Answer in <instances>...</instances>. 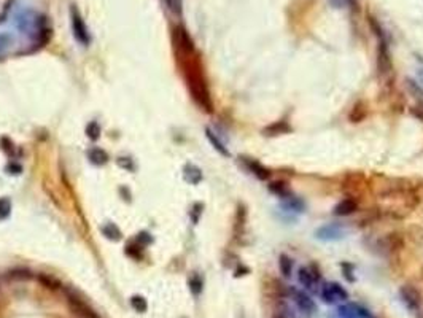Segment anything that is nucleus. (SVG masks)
<instances>
[{
  "label": "nucleus",
  "mask_w": 423,
  "mask_h": 318,
  "mask_svg": "<svg viewBox=\"0 0 423 318\" xmlns=\"http://www.w3.org/2000/svg\"><path fill=\"white\" fill-rule=\"evenodd\" d=\"M190 289H191V293L194 294V296H199L200 293H202V288H204V280L200 279V277L197 275V274H194L191 279H190Z\"/></svg>",
  "instance_id": "nucleus-25"
},
{
  "label": "nucleus",
  "mask_w": 423,
  "mask_h": 318,
  "mask_svg": "<svg viewBox=\"0 0 423 318\" xmlns=\"http://www.w3.org/2000/svg\"><path fill=\"white\" fill-rule=\"evenodd\" d=\"M315 237L323 242H334L345 237V228L340 223H328L315 231Z\"/></svg>",
  "instance_id": "nucleus-8"
},
{
  "label": "nucleus",
  "mask_w": 423,
  "mask_h": 318,
  "mask_svg": "<svg viewBox=\"0 0 423 318\" xmlns=\"http://www.w3.org/2000/svg\"><path fill=\"white\" fill-rule=\"evenodd\" d=\"M279 267H280V272L285 279H290L293 275V267H294V262L288 255H280L279 258Z\"/></svg>",
  "instance_id": "nucleus-19"
},
{
  "label": "nucleus",
  "mask_w": 423,
  "mask_h": 318,
  "mask_svg": "<svg viewBox=\"0 0 423 318\" xmlns=\"http://www.w3.org/2000/svg\"><path fill=\"white\" fill-rule=\"evenodd\" d=\"M185 77H186L188 89L191 92L193 100L202 108L204 112L210 113L213 110V102H212V96L209 91V85H207V81L204 78L202 70H200L196 64L186 65Z\"/></svg>",
  "instance_id": "nucleus-1"
},
{
  "label": "nucleus",
  "mask_w": 423,
  "mask_h": 318,
  "mask_svg": "<svg viewBox=\"0 0 423 318\" xmlns=\"http://www.w3.org/2000/svg\"><path fill=\"white\" fill-rule=\"evenodd\" d=\"M70 19H72L73 35H75V38H77L83 46H88V45L91 43L89 30H88V27H86L82 15H80V11L75 8V5H73L72 8H70Z\"/></svg>",
  "instance_id": "nucleus-6"
},
{
  "label": "nucleus",
  "mask_w": 423,
  "mask_h": 318,
  "mask_svg": "<svg viewBox=\"0 0 423 318\" xmlns=\"http://www.w3.org/2000/svg\"><path fill=\"white\" fill-rule=\"evenodd\" d=\"M355 115H358L357 119H355V123H361V121L367 116V105H366V102L360 100V102H357V104L353 105V108L350 110V113H348V118L352 119Z\"/></svg>",
  "instance_id": "nucleus-21"
},
{
  "label": "nucleus",
  "mask_w": 423,
  "mask_h": 318,
  "mask_svg": "<svg viewBox=\"0 0 423 318\" xmlns=\"http://www.w3.org/2000/svg\"><path fill=\"white\" fill-rule=\"evenodd\" d=\"M320 297L323 299L326 304H339V302H345L348 299V293L347 289L340 285V283L336 282H328L323 287L320 288Z\"/></svg>",
  "instance_id": "nucleus-3"
},
{
  "label": "nucleus",
  "mask_w": 423,
  "mask_h": 318,
  "mask_svg": "<svg viewBox=\"0 0 423 318\" xmlns=\"http://www.w3.org/2000/svg\"><path fill=\"white\" fill-rule=\"evenodd\" d=\"M6 277H8L10 280H29V279H32V274L28 269L18 267V269L10 270V272L6 274Z\"/></svg>",
  "instance_id": "nucleus-23"
},
{
  "label": "nucleus",
  "mask_w": 423,
  "mask_h": 318,
  "mask_svg": "<svg viewBox=\"0 0 423 318\" xmlns=\"http://www.w3.org/2000/svg\"><path fill=\"white\" fill-rule=\"evenodd\" d=\"M411 113L414 115L415 118H419L420 121H423V104L422 105H415L411 108Z\"/></svg>",
  "instance_id": "nucleus-34"
},
{
  "label": "nucleus",
  "mask_w": 423,
  "mask_h": 318,
  "mask_svg": "<svg viewBox=\"0 0 423 318\" xmlns=\"http://www.w3.org/2000/svg\"><path fill=\"white\" fill-rule=\"evenodd\" d=\"M11 43V37L8 33H0V56L5 53V50L8 48V45Z\"/></svg>",
  "instance_id": "nucleus-30"
},
{
  "label": "nucleus",
  "mask_w": 423,
  "mask_h": 318,
  "mask_svg": "<svg viewBox=\"0 0 423 318\" xmlns=\"http://www.w3.org/2000/svg\"><path fill=\"white\" fill-rule=\"evenodd\" d=\"M406 86H407L409 92H411V96H414L417 100H422V102H423V86L420 83L407 78L406 80Z\"/></svg>",
  "instance_id": "nucleus-22"
},
{
  "label": "nucleus",
  "mask_w": 423,
  "mask_h": 318,
  "mask_svg": "<svg viewBox=\"0 0 423 318\" xmlns=\"http://www.w3.org/2000/svg\"><path fill=\"white\" fill-rule=\"evenodd\" d=\"M331 2L336 5V6H350V8H353V6H357V0H331Z\"/></svg>",
  "instance_id": "nucleus-32"
},
{
  "label": "nucleus",
  "mask_w": 423,
  "mask_h": 318,
  "mask_svg": "<svg viewBox=\"0 0 423 318\" xmlns=\"http://www.w3.org/2000/svg\"><path fill=\"white\" fill-rule=\"evenodd\" d=\"M267 189H269L272 194L277 196L279 199H285V198H288V196L293 194L291 189H290V186H288V183H286V181H283V180L271 181V183L267 185Z\"/></svg>",
  "instance_id": "nucleus-16"
},
{
  "label": "nucleus",
  "mask_w": 423,
  "mask_h": 318,
  "mask_svg": "<svg viewBox=\"0 0 423 318\" xmlns=\"http://www.w3.org/2000/svg\"><path fill=\"white\" fill-rule=\"evenodd\" d=\"M282 208H283L285 212H290V213H304L306 204L302 199L291 194V196H288V198L282 199Z\"/></svg>",
  "instance_id": "nucleus-14"
},
{
  "label": "nucleus",
  "mask_w": 423,
  "mask_h": 318,
  "mask_svg": "<svg viewBox=\"0 0 423 318\" xmlns=\"http://www.w3.org/2000/svg\"><path fill=\"white\" fill-rule=\"evenodd\" d=\"M86 135L91 140H97L100 137V126L97 124V121H91V123L86 126Z\"/></svg>",
  "instance_id": "nucleus-28"
},
{
  "label": "nucleus",
  "mask_w": 423,
  "mask_h": 318,
  "mask_svg": "<svg viewBox=\"0 0 423 318\" xmlns=\"http://www.w3.org/2000/svg\"><path fill=\"white\" fill-rule=\"evenodd\" d=\"M290 294H291V299L293 302L296 304L298 310L306 317H310L317 312V304L313 302V299L309 296L306 291H301V289L296 288H291L290 289Z\"/></svg>",
  "instance_id": "nucleus-7"
},
{
  "label": "nucleus",
  "mask_w": 423,
  "mask_h": 318,
  "mask_svg": "<svg viewBox=\"0 0 423 318\" xmlns=\"http://www.w3.org/2000/svg\"><path fill=\"white\" fill-rule=\"evenodd\" d=\"M399 297L402 304L411 310V312H417L422 306V293L414 285H404L399 288Z\"/></svg>",
  "instance_id": "nucleus-9"
},
{
  "label": "nucleus",
  "mask_w": 423,
  "mask_h": 318,
  "mask_svg": "<svg viewBox=\"0 0 423 318\" xmlns=\"http://www.w3.org/2000/svg\"><path fill=\"white\" fill-rule=\"evenodd\" d=\"M320 270L315 264L310 266H302L298 269V280L302 287L309 291H315L318 288V283H320Z\"/></svg>",
  "instance_id": "nucleus-5"
},
{
  "label": "nucleus",
  "mask_w": 423,
  "mask_h": 318,
  "mask_svg": "<svg viewBox=\"0 0 423 318\" xmlns=\"http://www.w3.org/2000/svg\"><path fill=\"white\" fill-rule=\"evenodd\" d=\"M274 318H286V317H285L283 312H275V314H274Z\"/></svg>",
  "instance_id": "nucleus-38"
},
{
  "label": "nucleus",
  "mask_w": 423,
  "mask_h": 318,
  "mask_svg": "<svg viewBox=\"0 0 423 318\" xmlns=\"http://www.w3.org/2000/svg\"><path fill=\"white\" fill-rule=\"evenodd\" d=\"M422 279H423V267H422Z\"/></svg>",
  "instance_id": "nucleus-39"
},
{
  "label": "nucleus",
  "mask_w": 423,
  "mask_h": 318,
  "mask_svg": "<svg viewBox=\"0 0 423 318\" xmlns=\"http://www.w3.org/2000/svg\"><path fill=\"white\" fill-rule=\"evenodd\" d=\"M131 306L137 310V312L143 314L146 312V309H148V302H146V299L143 296H132L131 297Z\"/></svg>",
  "instance_id": "nucleus-26"
},
{
  "label": "nucleus",
  "mask_w": 423,
  "mask_h": 318,
  "mask_svg": "<svg viewBox=\"0 0 423 318\" xmlns=\"http://www.w3.org/2000/svg\"><path fill=\"white\" fill-rule=\"evenodd\" d=\"M8 171H15V173H21V166H16V164H11V166H8Z\"/></svg>",
  "instance_id": "nucleus-37"
},
{
  "label": "nucleus",
  "mask_w": 423,
  "mask_h": 318,
  "mask_svg": "<svg viewBox=\"0 0 423 318\" xmlns=\"http://www.w3.org/2000/svg\"><path fill=\"white\" fill-rule=\"evenodd\" d=\"M205 137H207V140L210 142V145L215 148V150H217V151L221 154V156H225V158H229V156H231V153H229V150H227V146L220 140V137L210 129V127H205Z\"/></svg>",
  "instance_id": "nucleus-15"
},
{
  "label": "nucleus",
  "mask_w": 423,
  "mask_h": 318,
  "mask_svg": "<svg viewBox=\"0 0 423 318\" xmlns=\"http://www.w3.org/2000/svg\"><path fill=\"white\" fill-rule=\"evenodd\" d=\"M11 212V202L10 199L2 198L0 199V220H5Z\"/></svg>",
  "instance_id": "nucleus-29"
},
{
  "label": "nucleus",
  "mask_w": 423,
  "mask_h": 318,
  "mask_svg": "<svg viewBox=\"0 0 423 318\" xmlns=\"http://www.w3.org/2000/svg\"><path fill=\"white\" fill-rule=\"evenodd\" d=\"M419 62H420V67H419V70H417V72H419V80H420L419 83L423 86V59H419Z\"/></svg>",
  "instance_id": "nucleus-36"
},
{
  "label": "nucleus",
  "mask_w": 423,
  "mask_h": 318,
  "mask_svg": "<svg viewBox=\"0 0 423 318\" xmlns=\"http://www.w3.org/2000/svg\"><path fill=\"white\" fill-rule=\"evenodd\" d=\"M377 75L382 85L385 87H393L395 85V67L392 60V54L388 50L387 42H379L377 50Z\"/></svg>",
  "instance_id": "nucleus-2"
},
{
  "label": "nucleus",
  "mask_w": 423,
  "mask_h": 318,
  "mask_svg": "<svg viewBox=\"0 0 423 318\" xmlns=\"http://www.w3.org/2000/svg\"><path fill=\"white\" fill-rule=\"evenodd\" d=\"M183 175H185V180L188 181V183H191V185H197V183L202 181V171H200L197 166L186 164L185 171H183Z\"/></svg>",
  "instance_id": "nucleus-17"
},
{
  "label": "nucleus",
  "mask_w": 423,
  "mask_h": 318,
  "mask_svg": "<svg viewBox=\"0 0 423 318\" xmlns=\"http://www.w3.org/2000/svg\"><path fill=\"white\" fill-rule=\"evenodd\" d=\"M291 131H293V127L286 119H279V121H275V123L266 126L263 129V135H266V137H277V135L290 134Z\"/></svg>",
  "instance_id": "nucleus-12"
},
{
  "label": "nucleus",
  "mask_w": 423,
  "mask_h": 318,
  "mask_svg": "<svg viewBox=\"0 0 423 318\" xmlns=\"http://www.w3.org/2000/svg\"><path fill=\"white\" fill-rule=\"evenodd\" d=\"M166 3H167V6L170 8V11H173L175 15H180V11H181L180 0H166Z\"/></svg>",
  "instance_id": "nucleus-31"
},
{
  "label": "nucleus",
  "mask_w": 423,
  "mask_h": 318,
  "mask_svg": "<svg viewBox=\"0 0 423 318\" xmlns=\"http://www.w3.org/2000/svg\"><path fill=\"white\" fill-rule=\"evenodd\" d=\"M67 301H69L72 312L78 318H100L89 306H86L82 299H78V297L75 294H72L70 291H67Z\"/></svg>",
  "instance_id": "nucleus-11"
},
{
  "label": "nucleus",
  "mask_w": 423,
  "mask_h": 318,
  "mask_svg": "<svg viewBox=\"0 0 423 318\" xmlns=\"http://www.w3.org/2000/svg\"><path fill=\"white\" fill-rule=\"evenodd\" d=\"M422 318H423V317H422Z\"/></svg>",
  "instance_id": "nucleus-40"
},
{
  "label": "nucleus",
  "mask_w": 423,
  "mask_h": 318,
  "mask_svg": "<svg viewBox=\"0 0 423 318\" xmlns=\"http://www.w3.org/2000/svg\"><path fill=\"white\" fill-rule=\"evenodd\" d=\"M173 42H175V48L183 54V56L190 58L194 54V43H193V38L190 37L183 27L178 26L173 29Z\"/></svg>",
  "instance_id": "nucleus-10"
},
{
  "label": "nucleus",
  "mask_w": 423,
  "mask_h": 318,
  "mask_svg": "<svg viewBox=\"0 0 423 318\" xmlns=\"http://www.w3.org/2000/svg\"><path fill=\"white\" fill-rule=\"evenodd\" d=\"M37 279L40 280V283H42L43 287L50 288V289H57V288H60V283L55 279V277H51V275L42 274V275H38Z\"/></svg>",
  "instance_id": "nucleus-27"
},
{
  "label": "nucleus",
  "mask_w": 423,
  "mask_h": 318,
  "mask_svg": "<svg viewBox=\"0 0 423 318\" xmlns=\"http://www.w3.org/2000/svg\"><path fill=\"white\" fill-rule=\"evenodd\" d=\"M137 242L140 243V245L142 247H145L146 243H150L151 242V237L146 232H142V234H139V237H137Z\"/></svg>",
  "instance_id": "nucleus-35"
},
{
  "label": "nucleus",
  "mask_w": 423,
  "mask_h": 318,
  "mask_svg": "<svg viewBox=\"0 0 423 318\" xmlns=\"http://www.w3.org/2000/svg\"><path fill=\"white\" fill-rule=\"evenodd\" d=\"M357 210H358V201L353 198H345L333 208V213L336 216H348L353 215Z\"/></svg>",
  "instance_id": "nucleus-13"
},
{
  "label": "nucleus",
  "mask_w": 423,
  "mask_h": 318,
  "mask_svg": "<svg viewBox=\"0 0 423 318\" xmlns=\"http://www.w3.org/2000/svg\"><path fill=\"white\" fill-rule=\"evenodd\" d=\"M402 245V240L399 237V234H388L384 239L380 240V248H387L388 252H395L396 248H399Z\"/></svg>",
  "instance_id": "nucleus-18"
},
{
  "label": "nucleus",
  "mask_w": 423,
  "mask_h": 318,
  "mask_svg": "<svg viewBox=\"0 0 423 318\" xmlns=\"http://www.w3.org/2000/svg\"><path fill=\"white\" fill-rule=\"evenodd\" d=\"M239 162L242 164V167H244L248 173H252L256 180L267 181L271 178L272 172L258 159H253V158H248V156H239Z\"/></svg>",
  "instance_id": "nucleus-4"
},
{
  "label": "nucleus",
  "mask_w": 423,
  "mask_h": 318,
  "mask_svg": "<svg viewBox=\"0 0 423 318\" xmlns=\"http://www.w3.org/2000/svg\"><path fill=\"white\" fill-rule=\"evenodd\" d=\"M102 232H104L105 237L110 239V240H119V239H121L119 228H118L116 225H113V223H109V225H105V226L102 228Z\"/></svg>",
  "instance_id": "nucleus-24"
},
{
  "label": "nucleus",
  "mask_w": 423,
  "mask_h": 318,
  "mask_svg": "<svg viewBox=\"0 0 423 318\" xmlns=\"http://www.w3.org/2000/svg\"><path fill=\"white\" fill-rule=\"evenodd\" d=\"M88 156L92 164H96V166H104L109 162V154L104 150H100V148H91L88 151Z\"/></svg>",
  "instance_id": "nucleus-20"
},
{
  "label": "nucleus",
  "mask_w": 423,
  "mask_h": 318,
  "mask_svg": "<svg viewBox=\"0 0 423 318\" xmlns=\"http://www.w3.org/2000/svg\"><path fill=\"white\" fill-rule=\"evenodd\" d=\"M202 213V205L200 204H196L193 207V212H191V216H193V223L196 225V223L199 221V215Z\"/></svg>",
  "instance_id": "nucleus-33"
}]
</instances>
